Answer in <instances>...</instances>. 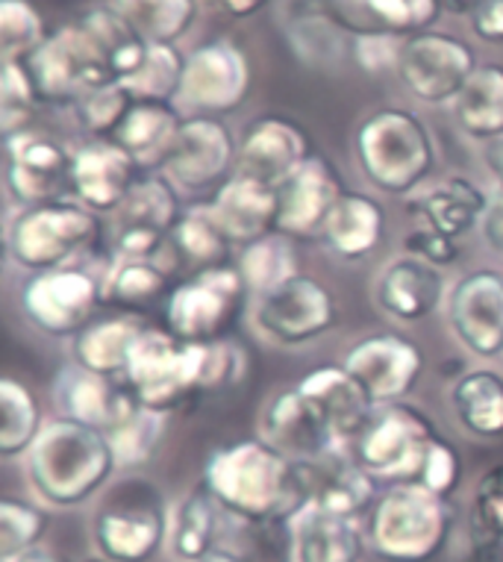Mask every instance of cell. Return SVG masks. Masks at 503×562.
I'll return each mask as SVG.
<instances>
[{"instance_id": "obj_1", "label": "cell", "mask_w": 503, "mask_h": 562, "mask_svg": "<svg viewBox=\"0 0 503 562\" xmlns=\"http://www.w3.org/2000/svg\"><path fill=\"white\" fill-rule=\"evenodd\" d=\"M201 483L230 518L254 527L289 525L310 504L303 462L262 436L219 445L203 462Z\"/></svg>"}, {"instance_id": "obj_2", "label": "cell", "mask_w": 503, "mask_h": 562, "mask_svg": "<svg viewBox=\"0 0 503 562\" xmlns=\"http://www.w3.org/2000/svg\"><path fill=\"white\" fill-rule=\"evenodd\" d=\"M24 460L30 488L47 509L86 507L119 471L110 436L63 415L47 418L45 430Z\"/></svg>"}, {"instance_id": "obj_3", "label": "cell", "mask_w": 503, "mask_h": 562, "mask_svg": "<svg viewBox=\"0 0 503 562\" xmlns=\"http://www.w3.org/2000/svg\"><path fill=\"white\" fill-rule=\"evenodd\" d=\"M350 150L362 180L389 198L422 192L439 162L427 121L406 106H380L362 115Z\"/></svg>"}, {"instance_id": "obj_4", "label": "cell", "mask_w": 503, "mask_h": 562, "mask_svg": "<svg viewBox=\"0 0 503 562\" xmlns=\"http://www.w3.org/2000/svg\"><path fill=\"white\" fill-rule=\"evenodd\" d=\"M457 530V507L422 483H394L366 518L368 551L380 562H436Z\"/></svg>"}, {"instance_id": "obj_5", "label": "cell", "mask_w": 503, "mask_h": 562, "mask_svg": "<svg viewBox=\"0 0 503 562\" xmlns=\"http://www.w3.org/2000/svg\"><path fill=\"white\" fill-rule=\"evenodd\" d=\"M107 233V218L74 198L19 206L7 224V257L24 274H38L86 259Z\"/></svg>"}, {"instance_id": "obj_6", "label": "cell", "mask_w": 503, "mask_h": 562, "mask_svg": "<svg viewBox=\"0 0 503 562\" xmlns=\"http://www.w3.org/2000/svg\"><path fill=\"white\" fill-rule=\"evenodd\" d=\"M206 345L171 336L165 327H147L130 353L124 383L156 413L175 415L203 392Z\"/></svg>"}, {"instance_id": "obj_7", "label": "cell", "mask_w": 503, "mask_h": 562, "mask_svg": "<svg viewBox=\"0 0 503 562\" xmlns=\"http://www.w3.org/2000/svg\"><path fill=\"white\" fill-rule=\"evenodd\" d=\"M250 297L254 295L236 262L186 274L163 304L165 330L194 345L230 339V330L245 315Z\"/></svg>"}, {"instance_id": "obj_8", "label": "cell", "mask_w": 503, "mask_h": 562, "mask_svg": "<svg viewBox=\"0 0 503 562\" xmlns=\"http://www.w3.org/2000/svg\"><path fill=\"white\" fill-rule=\"evenodd\" d=\"M436 436L439 430L433 425L431 413L401 401L377 406L348 451L359 462V469H366L377 483H415Z\"/></svg>"}, {"instance_id": "obj_9", "label": "cell", "mask_w": 503, "mask_h": 562, "mask_svg": "<svg viewBox=\"0 0 503 562\" xmlns=\"http://www.w3.org/2000/svg\"><path fill=\"white\" fill-rule=\"evenodd\" d=\"M171 509L156 486L136 480L115 488L89 521L92 551L110 562H154L168 548Z\"/></svg>"}, {"instance_id": "obj_10", "label": "cell", "mask_w": 503, "mask_h": 562, "mask_svg": "<svg viewBox=\"0 0 503 562\" xmlns=\"http://www.w3.org/2000/svg\"><path fill=\"white\" fill-rule=\"evenodd\" d=\"M24 63L36 83L42 106L71 110L86 92H92L98 86L119 83L112 75L110 59L94 42L92 33L82 27L80 19L51 30L45 42Z\"/></svg>"}, {"instance_id": "obj_11", "label": "cell", "mask_w": 503, "mask_h": 562, "mask_svg": "<svg viewBox=\"0 0 503 562\" xmlns=\"http://www.w3.org/2000/svg\"><path fill=\"white\" fill-rule=\"evenodd\" d=\"M21 313L42 336L74 339L103 306L101 274L82 262L27 274L19 292Z\"/></svg>"}, {"instance_id": "obj_12", "label": "cell", "mask_w": 503, "mask_h": 562, "mask_svg": "<svg viewBox=\"0 0 503 562\" xmlns=\"http://www.w3.org/2000/svg\"><path fill=\"white\" fill-rule=\"evenodd\" d=\"M254 327L280 348H303L324 339L339 322V301L327 283L301 271L275 292L254 297Z\"/></svg>"}, {"instance_id": "obj_13", "label": "cell", "mask_w": 503, "mask_h": 562, "mask_svg": "<svg viewBox=\"0 0 503 562\" xmlns=\"http://www.w3.org/2000/svg\"><path fill=\"white\" fill-rule=\"evenodd\" d=\"M254 89V65L236 42L210 38L192 47L186 56V75L177 106L183 115H210L224 119L242 110Z\"/></svg>"}, {"instance_id": "obj_14", "label": "cell", "mask_w": 503, "mask_h": 562, "mask_svg": "<svg viewBox=\"0 0 503 562\" xmlns=\"http://www.w3.org/2000/svg\"><path fill=\"white\" fill-rule=\"evenodd\" d=\"M477 65L474 47L466 38L445 30H424L403 38L394 77L418 103L445 106L457 101Z\"/></svg>"}, {"instance_id": "obj_15", "label": "cell", "mask_w": 503, "mask_h": 562, "mask_svg": "<svg viewBox=\"0 0 503 562\" xmlns=\"http://www.w3.org/2000/svg\"><path fill=\"white\" fill-rule=\"evenodd\" d=\"M342 366L366 392L371 406H389L410 401L427 369L422 345L406 333L380 330L368 333L345 350Z\"/></svg>"}, {"instance_id": "obj_16", "label": "cell", "mask_w": 503, "mask_h": 562, "mask_svg": "<svg viewBox=\"0 0 503 562\" xmlns=\"http://www.w3.org/2000/svg\"><path fill=\"white\" fill-rule=\"evenodd\" d=\"M238 166V138L224 119L210 115H186L183 127L165 168V175L183 194L219 192Z\"/></svg>"}, {"instance_id": "obj_17", "label": "cell", "mask_w": 503, "mask_h": 562, "mask_svg": "<svg viewBox=\"0 0 503 562\" xmlns=\"http://www.w3.org/2000/svg\"><path fill=\"white\" fill-rule=\"evenodd\" d=\"M448 327L459 348L480 362L503 357V271L474 268L454 280L445 301Z\"/></svg>"}, {"instance_id": "obj_18", "label": "cell", "mask_w": 503, "mask_h": 562, "mask_svg": "<svg viewBox=\"0 0 503 562\" xmlns=\"http://www.w3.org/2000/svg\"><path fill=\"white\" fill-rule=\"evenodd\" d=\"M7 186L19 206H36L71 198L74 150L59 138L27 130L3 142Z\"/></svg>"}, {"instance_id": "obj_19", "label": "cell", "mask_w": 503, "mask_h": 562, "mask_svg": "<svg viewBox=\"0 0 503 562\" xmlns=\"http://www.w3.org/2000/svg\"><path fill=\"white\" fill-rule=\"evenodd\" d=\"M312 157L315 145L310 130L292 115L268 112L242 130L236 171L257 177L262 183L280 186Z\"/></svg>"}, {"instance_id": "obj_20", "label": "cell", "mask_w": 503, "mask_h": 562, "mask_svg": "<svg viewBox=\"0 0 503 562\" xmlns=\"http://www.w3.org/2000/svg\"><path fill=\"white\" fill-rule=\"evenodd\" d=\"M277 192H280L277 233L292 241H303L318 239L333 206L348 192V186L342 180L339 168L327 157L315 154L286 183L277 186Z\"/></svg>"}, {"instance_id": "obj_21", "label": "cell", "mask_w": 503, "mask_h": 562, "mask_svg": "<svg viewBox=\"0 0 503 562\" xmlns=\"http://www.w3.org/2000/svg\"><path fill=\"white\" fill-rule=\"evenodd\" d=\"M145 175L115 138H86L74 148L71 198L110 218Z\"/></svg>"}, {"instance_id": "obj_22", "label": "cell", "mask_w": 503, "mask_h": 562, "mask_svg": "<svg viewBox=\"0 0 503 562\" xmlns=\"http://www.w3.org/2000/svg\"><path fill=\"white\" fill-rule=\"evenodd\" d=\"M448 301V280L441 268L415 257H394L375 280L377 310L394 324H422Z\"/></svg>"}, {"instance_id": "obj_23", "label": "cell", "mask_w": 503, "mask_h": 562, "mask_svg": "<svg viewBox=\"0 0 503 562\" xmlns=\"http://www.w3.org/2000/svg\"><path fill=\"white\" fill-rule=\"evenodd\" d=\"M329 19L348 36L410 38L436 30L445 15V0H321Z\"/></svg>"}, {"instance_id": "obj_24", "label": "cell", "mask_w": 503, "mask_h": 562, "mask_svg": "<svg viewBox=\"0 0 503 562\" xmlns=\"http://www.w3.org/2000/svg\"><path fill=\"white\" fill-rule=\"evenodd\" d=\"M294 386L301 389V395L310 401L321 425L327 427L333 442L339 448H350L359 430L368 425V418L375 413V406L359 389V383L348 374L345 366H315L306 371Z\"/></svg>"}, {"instance_id": "obj_25", "label": "cell", "mask_w": 503, "mask_h": 562, "mask_svg": "<svg viewBox=\"0 0 503 562\" xmlns=\"http://www.w3.org/2000/svg\"><path fill=\"white\" fill-rule=\"evenodd\" d=\"M259 436L294 460H318L327 453L348 451L333 442L327 427L321 425V418L298 386L271 392L259 409Z\"/></svg>"}, {"instance_id": "obj_26", "label": "cell", "mask_w": 503, "mask_h": 562, "mask_svg": "<svg viewBox=\"0 0 503 562\" xmlns=\"http://www.w3.org/2000/svg\"><path fill=\"white\" fill-rule=\"evenodd\" d=\"M210 210L215 222L221 224V231L227 233V239L236 245V250H242L277 233L280 192H277V186L236 171L219 192L212 194Z\"/></svg>"}, {"instance_id": "obj_27", "label": "cell", "mask_w": 503, "mask_h": 562, "mask_svg": "<svg viewBox=\"0 0 503 562\" xmlns=\"http://www.w3.org/2000/svg\"><path fill=\"white\" fill-rule=\"evenodd\" d=\"M292 562H362L368 551L366 525L318 504H306L289 521Z\"/></svg>"}, {"instance_id": "obj_28", "label": "cell", "mask_w": 503, "mask_h": 562, "mask_svg": "<svg viewBox=\"0 0 503 562\" xmlns=\"http://www.w3.org/2000/svg\"><path fill=\"white\" fill-rule=\"evenodd\" d=\"M51 395H54L56 413L63 418H71L86 427H98L107 434L133 397V389L124 383V378L94 374L77 362H68L56 374Z\"/></svg>"}, {"instance_id": "obj_29", "label": "cell", "mask_w": 503, "mask_h": 562, "mask_svg": "<svg viewBox=\"0 0 503 562\" xmlns=\"http://www.w3.org/2000/svg\"><path fill=\"white\" fill-rule=\"evenodd\" d=\"M306 486H310V504L339 513L348 518H368L377 501V480L359 462L350 457V451H336L318 460H301Z\"/></svg>"}, {"instance_id": "obj_30", "label": "cell", "mask_w": 503, "mask_h": 562, "mask_svg": "<svg viewBox=\"0 0 503 562\" xmlns=\"http://www.w3.org/2000/svg\"><path fill=\"white\" fill-rule=\"evenodd\" d=\"M385 227H389V218H385L383 203L377 201L375 194L348 189L333 206L318 239L342 262H366L383 245Z\"/></svg>"}, {"instance_id": "obj_31", "label": "cell", "mask_w": 503, "mask_h": 562, "mask_svg": "<svg viewBox=\"0 0 503 562\" xmlns=\"http://www.w3.org/2000/svg\"><path fill=\"white\" fill-rule=\"evenodd\" d=\"M236 245L227 239V233L221 231L210 203H198V206H189L183 218L177 222L159 262L171 274L186 277L206 271V268L230 266V262H236Z\"/></svg>"}, {"instance_id": "obj_32", "label": "cell", "mask_w": 503, "mask_h": 562, "mask_svg": "<svg viewBox=\"0 0 503 562\" xmlns=\"http://www.w3.org/2000/svg\"><path fill=\"white\" fill-rule=\"evenodd\" d=\"M489 203H492V198L471 177L450 175L439 183L415 192L412 213L422 218L424 227L445 233V236L459 241L483 224Z\"/></svg>"}, {"instance_id": "obj_33", "label": "cell", "mask_w": 503, "mask_h": 562, "mask_svg": "<svg viewBox=\"0 0 503 562\" xmlns=\"http://www.w3.org/2000/svg\"><path fill=\"white\" fill-rule=\"evenodd\" d=\"M183 121V110L175 101H136L112 138L136 159L145 175H159Z\"/></svg>"}, {"instance_id": "obj_34", "label": "cell", "mask_w": 503, "mask_h": 562, "mask_svg": "<svg viewBox=\"0 0 503 562\" xmlns=\"http://www.w3.org/2000/svg\"><path fill=\"white\" fill-rule=\"evenodd\" d=\"M283 33L294 56L310 68H339L350 56L354 36L329 19L321 0H289L283 19Z\"/></svg>"}, {"instance_id": "obj_35", "label": "cell", "mask_w": 503, "mask_h": 562, "mask_svg": "<svg viewBox=\"0 0 503 562\" xmlns=\"http://www.w3.org/2000/svg\"><path fill=\"white\" fill-rule=\"evenodd\" d=\"M450 409L462 434L477 442L503 439V374L489 366L466 369L448 392Z\"/></svg>"}, {"instance_id": "obj_36", "label": "cell", "mask_w": 503, "mask_h": 562, "mask_svg": "<svg viewBox=\"0 0 503 562\" xmlns=\"http://www.w3.org/2000/svg\"><path fill=\"white\" fill-rule=\"evenodd\" d=\"M103 306H115L119 313L138 315L163 306L175 289V274L159 259H119L101 271Z\"/></svg>"}, {"instance_id": "obj_37", "label": "cell", "mask_w": 503, "mask_h": 562, "mask_svg": "<svg viewBox=\"0 0 503 562\" xmlns=\"http://www.w3.org/2000/svg\"><path fill=\"white\" fill-rule=\"evenodd\" d=\"M145 330L147 324L138 315L119 313L94 318L71 339V362L94 371V374L124 378L130 353Z\"/></svg>"}, {"instance_id": "obj_38", "label": "cell", "mask_w": 503, "mask_h": 562, "mask_svg": "<svg viewBox=\"0 0 503 562\" xmlns=\"http://www.w3.org/2000/svg\"><path fill=\"white\" fill-rule=\"evenodd\" d=\"M180 194L183 192L165 175H142L124 203L107 218V227L110 233L145 231L156 236H171L186 213Z\"/></svg>"}, {"instance_id": "obj_39", "label": "cell", "mask_w": 503, "mask_h": 562, "mask_svg": "<svg viewBox=\"0 0 503 562\" xmlns=\"http://www.w3.org/2000/svg\"><path fill=\"white\" fill-rule=\"evenodd\" d=\"M224 509L212 498L210 488L194 486L177 501L171 509V527H168V553L177 562H201L212 551L221 548V521Z\"/></svg>"}, {"instance_id": "obj_40", "label": "cell", "mask_w": 503, "mask_h": 562, "mask_svg": "<svg viewBox=\"0 0 503 562\" xmlns=\"http://www.w3.org/2000/svg\"><path fill=\"white\" fill-rule=\"evenodd\" d=\"M462 136L489 145L503 138V63H480L457 101L450 103Z\"/></svg>"}, {"instance_id": "obj_41", "label": "cell", "mask_w": 503, "mask_h": 562, "mask_svg": "<svg viewBox=\"0 0 503 562\" xmlns=\"http://www.w3.org/2000/svg\"><path fill=\"white\" fill-rule=\"evenodd\" d=\"M45 425V406L36 389L12 374L0 380V457H27Z\"/></svg>"}, {"instance_id": "obj_42", "label": "cell", "mask_w": 503, "mask_h": 562, "mask_svg": "<svg viewBox=\"0 0 503 562\" xmlns=\"http://www.w3.org/2000/svg\"><path fill=\"white\" fill-rule=\"evenodd\" d=\"M168 422H171V415L156 413L142 404L136 395L130 397L127 406L115 418V425L107 430L119 469L133 471L154 460L168 436Z\"/></svg>"}, {"instance_id": "obj_43", "label": "cell", "mask_w": 503, "mask_h": 562, "mask_svg": "<svg viewBox=\"0 0 503 562\" xmlns=\"http://www.w3.org/2000/svg\"><path fill=\"white\" fill-rule=\"evenodd\" d=\"M145 45H177L194 27L201 0H107Z\"/></svg>"}, {"instance_id": "obj_44", "label": "cell", "mask_w": 503, "mask_h": 562, "mask_svg": "<svg viewBox=\"0 0 503 562\" xmlns=\"http://www.w3.org/2000/svg\"><path fill=\"white\" fill-rule=\"evenodd\" d=\"M238 271L245 274L250 295L262 297L275 292L292 277L301 274V262H298V250L289 236L271 233L266 239L254 241L236 254Z\"/></svg>"}, {"instance_id": "obj_45", "label": "cell", "mask_w": 503, "mask_h": 562, "mask_svg": "<svg viewBox=\"0 0 503 562\" xmlns=\"http://www.w3.org/2000/svg\"><path fill=\"white\" fill-rule=\"evenodd\" d=\"M186 56L180 45H147L136 71L121 80L136 101H177L186 75Z\"/></svg>"}, {"instance_id": "obj_46", "label": "cell", "mask_w": 503, "mask_h": 562, "mask_svg": "<svg viewBox=\"0 0 503 562\" xmlns=\"http://www.w3.org/2000/svg\"><path fill=\"white\" fill-rule=\"evenodd\" d=\"M38 106L42 101H38L27 63L0 59V133H3V142L33 130Z\"/></svg>"}, {"instance_id": "obj_47", "label": "cell", "mask_w": 503, "mask_h": 562, "mask_svg": "<svg viewBox=\"0 0 503 562\" xmlns=\"http://www.w3.org/2000/svg\"><path fill=\"white\" fill-rule=\"evenodd\" d=\"M133 103L136 98L127 86L107 83L82 94L71 106V119L86 138H112L127 119Z\"/></svg>"}, {"instance_id": "obj_48", "label": "cell", "mask_w": 503, "mask_h": 562, "mask_svg": "<svg viewBox=\"0 0 503 562\" xmlns=\"http://www.w3.org/2000/svg\"><path fill=\"white\" fill-rule=\"evenodd\" d=\"M51 530V513L30 501L3 498L0 501V562H12L27 551L45 544Z\"/></svg>"}, {"instance_id": "obj_49", "label": "cell", "mask_w": 503, "mask_h": 562, "mask_svg": "<svg viewBox=\"0 0 503 562\" xmlns=\"http://www.w3.org/2000/svg\"><path fill=\"white\" fill-rule=\"evenodd\" d=\"M45 38V19L30 0H0V59L24 63Z\"/></svg>"}, {"instance_id": "obj_50", "label": "cell", "mask_w": 503, "mask_h": 562, "mask_svg": "<svg viewBox=\"0 0 503 562\" xmlns=\"http://www.w3.org/2000/svg\"><path fill=\"white\" fill-rule=\"evenodd\" d=\"M250 371V353L242 341L219 339L206 345V362H203V392H224L238 386Z\"/></svg>"}, {"instance_id": "obj_51", "label": "cell", "mask_w": 503, "mask_h": 562, "mask_svg": "<svg viewBox=\"0 0 503 562\" xmlns=\"http://www.w3.org/2000/svg\"><path fill=\"white\" fill-rule=\"evenodd\" d=\"M462 477H466V462H462V453L454 442H448L445 436H436L427 451V460H424V469L418 474L415 483H422L431 492L441 495V498H450L457 495V488L462 486Z\"/></svg>"}, {"instance_id": "obj_52", "label": "cell", "mask_w": 503, "mask_h": 562, "mask_svg": "<svg viewBox=\"0 0 503 562\" xmlns=\"http://www.w3.org/2000/svg\"><path fill=\"white\" fill-rule=\"evenodd\" d=\"M471 530L503 536V462L489 465L471 488Z\"/></svg>"}, {"instance_id": "obj_53", "label": "cell", "mask_w": 503, "mask_h": 562, "mask_svg": "<svg viewBox=\"0 0 503 562\" xmlns=\"http://www.w3.org/2000/svg\"><path fill=\"white\" fill-rule=\"evenodd\" d=\"M403 254L422 259L433 268H450L459 262V241L418 224L403 236Z\"/></svg>"}, {"instance_id": "obj_54", "label": "cell", "mask_w": 503, "mask_h": 562, "mask_svg": "<svg viewBox=\"0 0 503 562\" xmlns=\"http://www.w3.org/2000/svg\"><path fill=\"white\" fill-rule=\"evenodd\" d=\"M403 38L398 36H357L350 47V59L366 71V75H385L398 68Z\"/></svg>"}, {"instance_id": "obj_55", "label": "cell", "mask_w": 503, "mask_h": 562, "mask_svg": "<svg viewBox=\"0 0 503 562\" xmlns=\"http://www.w3.org/2000/svg\"><path fill=\"white\" fill-rule=\"evenodd\" d=\"M474 38L485 45H503V0H474L468 10Z\"/></svg>"}, {"instance_id": "obj_56", "label": "cell", "mask_w": 503, "mask_h": 562, "mask_svg": "<svg viewBox=\"0 0 503 562\" xmlns=\"http://www.w3.org/2000/svg\"><path fill=\"white\" fill-rule=\"evenodd\" d=\"M480 236H483L485 248H492L494 254L503 257V194L492 198V203H489L483 224H480Z\"/></svg>"}, {"instance_id": "obj_57", "label": "cell", "mask_w": 503, "mask_h": 562, "mask_svg": "<svg viewBox=\"0 0 503 562\" xmlns=\"http://www.w3.org/2000/svg\"><path fill=\"white\" fill-rule=\"evenodd\" d=\"M466 562H503V536L474 533L471 530Z\"/></svg>"}, {"instance_id": "obj_58", "label": "cell", "mask_w": 503, "mask_h": 562, "mask_svg": "<svg viewBox=\"0 0 503 562\" xmlns=\"http://www.w3.org/2000/svg\"><path fill=\"white\" fill-rule=\"evenodd\" d=\"M206 7L224 15V19H233V21H247L259 15V12L266 10L271 0H203Z\"/></svg>"}, {"instance_id": "obj_59", "label": "cell", "mask_w": 503, "mask_h": 562, "mask_svg": "<svg viewBox=\"0 0 503 562\" xmlns=\"http://www.w3.org/2000/svg\"><path fill=\"white\" fill-rule=\"evenodd\" d=\"M483 162L485 171L498 183V194H503V138H494L489 145H483Z\"/></svg>"}, {"instance_id": "obj_60", "label": "cell", "mask_w": 503, "mask_h": 562, "mask_svg": "<svg viewBox=\"0 0 503 562\" xmlns=\"http://www.w3.org/2000/svg\"><path fill=\"white\" fill-rule=\"evenodd\" d=\"M12 562H74L68 553L56 551V548H47V544H38V548H33V551H27L24 557H19V560Z\"/></svg>"}, {"instance_id": "obj_61", "label": "cell", "mask_w": 503, "mask_h": 562, "mask_svg": "<svg viewBox=\"0 0 503 562\" xmlns=\"http://www.w3.org/2000/svg\"><path fill=\"white\" fill-rule=\"evenodd\" d=\"M201 562H247L245 557H238V553L227 551V548H219V551H212L210 557H203Z\"/></svg>"}, {"instance_id": "obj_62", "label": "cell", "mask_w": 503, "mask_h": 562, "mask_svg": "<svg viewBox=\"0 0 503 562\" xmlns=\"http://www.w3.org/2000/svg\"><path fill=\"white\" fill-rule=\"evenodd\" d=\"M82 562H110V560H107V557H101V553H94V551H92Z\"/></svg>"}]
</instances>
